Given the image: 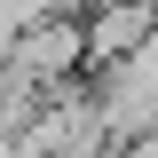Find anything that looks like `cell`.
Listing matches in <instances>:
<instances>
[{
    "label": "cell",
    "instance_id": "6da1fadb",
    "mask_svg": "<svg viewBox=\"0 0 158 158\" xmlns=\"http://www.w3.org/2000/svg\"><path fill=\"white\" fill-rule=\"evenodd\" d=\"M16 71H32L40 87H56V79H79L87 71V40H79V16H32L8 48Z\"/></svg>",
    "mask_w": 158,
    "mask_h": 158
},
{
    "label": "cell",
    "instance_id": "7a4b0ae2",
    "mask_svg": "<svg viewBox=\"0 0 158 158\" xmlns=\"http://www.w3.org/2000/svg\"><path fill=\"white\" fill-rule=\"evenodd\" d=\"M150 0H87L79 8V40H87V71H111L118 56H135L150 40Z\"/></svg>",
    "mask_w": 158,
    "mask_h": 158
}]
</instances>
